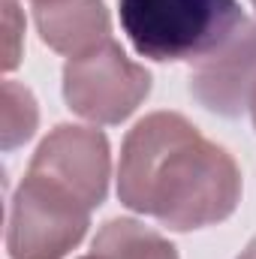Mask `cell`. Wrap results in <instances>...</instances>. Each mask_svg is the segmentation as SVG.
<instances>
[{
    "label": "cell",
    "instance_id": "6da1fadb",
    "mask_svg": "<svg viewBox=\"0 0 256 259\" xmlns=\"http://www.w3.org/2000/svg\"><path fill=\"white\" fill-rule=\"evenodd\" d=\"M118 199L172 232L217 226L241 202L235 157L178 112H151L127 133Z\"/></svg>",
    "mask_w": 256,
    "mask_h": 259
},
{
    "label": "cell",
    "instance_id": "7a4b0ae2",
    "mask_svg": "<svg viewBox=\"0 0 256 259\" xmlns=\"http://www.w3.org/2000/svg\"><path fill=\"white\" fill-rule=\"evenodd\" d=\"M136 55L157 64H196L244 21L238 0H118Z\"/></svg>",
    "mask_w": 256,
    "mask_h": 259
},
{
    "label": "cell",
    "instance_id": "3957f363",
    "mask_svg": "<svg viewBox=\"0 0 256 259\" xmlns=\"http://www.w3.org/2000/svg\"><path fill=\"white\" fill-rule=\"evenodd\" d=\"M91 208L46 175L27 172L9 202L6 253L9 259H64L81 244Z\"/></svg>",
    "mask_w": 256,
    "mask_h": 259
},
{
    "label": "cell",
    "instance_id": "277c9868",
    "mask_svg": "<svg viewBox=\"0 0 256 259\" xmlns=\"http://www.w3.org/2000/svg\"><path fill=\"white\" fill-rule=\"evenodd\" d=\"M151 72L130 61L121 42L106 39L97 49L69 58L64 64V100L66 106L103 127H115L148 100Z\"/></svg>",
    "mask_w": 256,
    "mask_h": 259
},
{
    "label": "cell",
    "instance_id": "5b68a950",
    "mask_svg": "<svg viewBox=\"0 0 256 259\" xmlns=\"http://www.w3.org/2000/svg\"><path fill=\"white\" fill-rule=\"evenodd\" d=\"M27 172L52 178L94 211L109 196V178H112L109 139L103 136V130L58 124L33 151Z\"/></svg>",
    "mask_w": 256,
    "mask_h": 259
},
{
    "label": "cell",
    "instance_id": "8992f818",
    "mask_svg": "<svg viewBox=\"0 0 256 259\" xmlns=\"http://www.w3.org/2000/svg\"><path fill=\"white\" fill-rule=\"evenodd\" d=\"M193 100L220 118L247 112V97L256 84V21H241L235 33L211 55L190 66Z\"/></svg>",
    "mask_w": 256,
    "mask_h": 259
},
{
    "label": "cell",
    "instance_id": "52a82bcc",
    "mask_svg": "<svg viewBox=\"0 0 256 259\" xmlns=\"http://www.w3.org/2000/svg\"><path fill=\"white\" fill-rule=\"evenodd\" d=\"M39 39L66 58H78L112 39V18L103 0H33Z\"/></svg>",
    "mask_w": 256,
    "mask_h": 259
},
{
    "label": "cell",
    "instance_id": "ba28073f",
    "mask_svg": "<svg viewBox=\"0 0 256 259\" xmlns=\"http://www.w3.org/2000/svg\"><path fill=\"white\" fill-rule=\"evenodd\" d=\"M91 259H178V247L133 217H112L94 235Z\"/></svg>",
    "mask_w": 256,
    "mask_h": 259
},
{
    "label": "cell",
    "instance_id": "9c48e42d",
    "mask_svg": "<svg viewBox=\"0 0 256 259\" xmlns=\"http://www.w3.org/2000/svg\"><path fill=\"white\" fill-rule=\"evenodd\" d=\"M39 124V109H36V97L30 94V88H24L15 78L3 81V151H15L18 145L30 142Z\"/></svg>",
    "mask_w": 256,
    "mask_h": 259
},
{
    "label": "cell",
    "instance_id": "30bf717a",
    "mask_svg": "<svg viewBox=\"0 0 256 259\" xmlns=\"http://www.w3.org/2000/svg\"><path fill=\"white\" fill-rule=\"evenodd\" d=\"M3 30H6V52H3V69H15L21 64V36H24V18L18 12L15 0H3Z\"/></svg>",
    "mask_w": 256,
    "mask_h": 259
},
{
    "label": "cell",
    "instance_id": "8fae6325",
    "mask_svg": "<svg viewBox=\"0 0 256 259\" xmlns=\"http://www.w3.org/2000/svg\"><path fill=\"white\" fill-rule=\"evenodd\" d=\"M247 112H250V121H253V130H256V84L250 91V97H247Z\"/></svg>",
    "mask_w": 256,
    "mask_h": 259
},
{
    "label": "cell",
    "instance_id": "7c38bea8",
    "mask_svg": "<svg viewBox=\"0 0 256 259\" xmlns=\"http://www.w3.org/2000/svg\"><path fill=\"white\" fill-rule=\"evenodd\" d=\"M235 259H256V238H253V241H250V244H247V247H244V250H241Z\"/></svg>",
    "mask_w": 256,
    "mask_h": 259
},
{
    "label": "cell",
    "instance_id": "4fadbf2b",
    "mask_svg": "<svg viewBox=\"0 0 256 259\" xmlns=\"http://www.w3.org/2000/svg\"><path fill=\"white\" fill-rule=\"evenodd\" d=\"M250 6H253V9H256V0H250Z\"/></svg>",
    "mask_w": 256,
    "mask_h": 259
},
{
    "label": "cell",
    "instance_id": "5bb4252c",
    "mask_svg": "<svg viewBox=\"0 0 256 259\" xmlns=\"http://www.w3.org/2000/svg\"><path fill=\"white\" fill-rule=\"evenodd\" d=\"M84 259H91V256H84Z\"/></svg>",
    "mask_w": 256,
    "mask_h": 259
}]
</instances>
